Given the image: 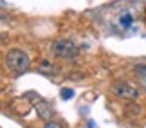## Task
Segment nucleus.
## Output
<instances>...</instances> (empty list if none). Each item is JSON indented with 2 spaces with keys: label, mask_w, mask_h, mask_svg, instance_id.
<instances>
[{
  "label": "nucleus",
  "mask_w": 146,
  "mask_h": 128,
  "mask_svg": "<svg viewBox=\"0 0 146 128\" xmlns=\"http://www.w3.org/2000/svg\"><path fill=\"white\" fill-rule=\"evenodd\" d=\"M135 74H137V78L141 80V83L146 87V63H139V65H135Z\"/></svg>",
  "instance_id": "423d86ee"
},
{
  "label": "nucleus",
  "mask_w": 146,
  "mask_h": 128,
  "mask_svg": "<svg viewBox=\"0 0 146 128\" xmlns=\"http://www.w3.org/2000/svg\"><path fill=\"white\" fill-rule=\"evenodd\" d=\"M112 94H115L117 97H123V99H128V101H135V99L141 96L137 87H133L132 83H126V81H115L114 85L110 87Z\"/></svg>",
  "instance_id": "7ed1b4c3"
},
{
  "label": "nucleus",
  "mask_w": 146,
  "mask_h": 128,
  "mask_svg": "<svg viewBox=\"0 0 146 128\" xmlns=\"http://www.w3.org/2000/svg\"><path fill=\"white\" fill-rule=\"evenodd\" d=\"M40 72H43V74H56V72H58V69H56L52 63H49V62H42Z\"/></svg>",
  "instance_id": "0eeeda50"
},
{
  "label": "nucleus",
  "mask_w": 146,
  "mask_h": 128,
  "mask_svg": "<svg viewBox=\"0 0 146 128\" xmlns=\"http://www.w3.org/2000/svg\"><path fill=\"white\" fill-rule=\"evenodd\" d=\"M50 52L60 60H72L80 54V47L69 38H58L50 45Z\"/></svg>",
  "instance_id": "f03ea898"
},
{
  "label": "nucleus",
  "mask_w": 146,
  "mask_h": 128,
  "mask_svg": "<svg viewBox=\"0 0 146 128\" xmlns=\"http://www.w3.org/2000/svg\"><path fill=\"white\" fill-rule=\"evenodd\" d=\"M43 128H61V125H58V123H52V121H50V123H47Z\"/></svg>",
  "instance_id": "1a4fd4ad"
},
{
  "label": "nucleus",
  "mask_w": 146,
  "mask_h": 128,
  "mask_svg": "<svg viewBox=\"0 0 146 128\" xmlns=\"http://www.w3.org/2000/svg\"><path fill=\"white\" fill-rule=\"evenodd\" d=\"M31 99H33V103H35V110H36V114H38V117L40 119H50V115H52V107H50V103L49 101H45L43 97H40V96H36V97H33V96H29Z\"/></svg>",
  "instance_id": "20e7f679"
},
{
  "label": "nucleus",
  "mask_w": 146,
  "mask_h": 128,
  "mask_svg": "<svg viewBox=\"0 0 146 128\" xmlns=\"http://www.w3.org/2000/svg\"><path fill=\"white\" fill-rule=\"evenodd\" d=\"M5 65L15 74H24L29 69L31 60H29L25 51H22V49H11L7 52V56H5Z\"/></svg>",
  "instance_id": "f257e3e1"
},
{
  "label": "nucleus",
  "mask_w": 146,
  "mask_h": 128,
  "mask_svg": "<svg viewBox=\"0 0 146 128\" xmlns=\"http://www.w3.org/2000/svg\"><path fill=\"white\" fill-rule=\"evenodd\" d=\"M133 24H135V15H133L130 9L121 11V13L115 16V25H117L119 31H128Z\"/></svg>",
  "instance_id": "39448f33"
},
{
  "label": "nucleus",
  "mask_w": 146,
  "mask_h": 128,
  "mask_svg": "<svg viewBox=\"0 0 146 128\" xmlns=\"http://www.w3.org/2000/svg\"><path fill=\"white\" fill-rule=\"evenodd\" d=\"M61 99H72L74 97V90L72 88H61Z\"/></svg>",
  "instance_id": "6e6552de"
}]
</instances>
